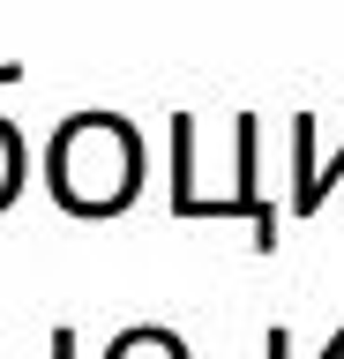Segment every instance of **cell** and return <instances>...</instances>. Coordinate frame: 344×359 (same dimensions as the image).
Returning a JSON list of instances; mask_svg holds the SVG:
<instances>
[{
	"label": "cell",
	"mask_w": 344,
	"mask_h": 359,
	"mask_svg": "<svg viewBox=\"0 0 344 359\" xmlns=\"http://www.w3.org/2000/svg\"><path fill=\"white\" fill-rule=\"evenodd\" d=\"M46 352H53V359H75V330H68V322L53 330V344H46Z\"/></svg>",
	"instance_id": "52a82bcc"
},
{
	"label": "cell",
	"mask_w": 344,
	"mask_h": 359,
	"mask_svg": "<svg viewBox=\"0 0 344 359\" xmlns=\"http://www.w3.org/2000/svg\"><path fill=\"white\" fill-rule=\"evenodd\" d=\"M232 172H240V187H232L240 195V217L254 224V247L270 255L277 247V210L254 195V112H240V128H232Z\"/></svg>",
	"instance_id": "7a4b0ae2"
},
{
	"label": "cell",
	"mask_w": 344,
	"mask_h": 359,
	"mask_svg": "<svg viewBox=\"0 0 344 359\" xmlns=\"http://www.w3.org/2000/svg\"><path fill=\"white\" fill-rule=\"evenodd\" d=\"M15 195H23V135L0 120V210H8Z\"/></svg>",
	"instance_id": "5b68a950"
},
{
	"label": "cell",
	"mask_w": 344,
	"mask_h": 359,
	"mask_svg": "<svg viewBox=\"0 0 344 359\" xmlns=\"http://www.w3.org/2000/svg\"><path fill=\"white\" fill-rule=\"evenodd\" d=\"M337 172H344V150L329 157V165H307V172H292V210L307 217V210H322V195L337 187Z\"/></svg>",
	"instance_id": "277c9868"
},
{
	"label": "cell",
	"mask_w": 344,
	"mask_h": 359,
	"mask_svg": "<svg viewBox=\"0 0 344 359\" xmlns=\"http://www.w3.org/2000/svg\"><path fill=\"white\" fill-rule=\"evenodd\" d=\"M46 187L75 217H113L142 187V135L120 112H75L46 150Z\"/></svg>",
	"instance_id": "6da1fadb"
},
{
	"label": "cell",
	"mask_w": 344,
	"mask_h": 359,
	"mask_svg": "<svg viewBox=\"0 0 344 359\" xmlns=\"http://www.w3.org/2000/svg\"><path fill=\"white\" fill-rule=\"evenodd\" d=\"M105 359H195V352H187V337H172V330H120L113 344H105Z\"/></svg>",
	"instance_id": "3957f363"
},
{
	"label": "cell",
	"mask_w": 344,
	"mask_h": 359,
	"mask_svg": "<svg viewBox=\"0 0 344 359\" xmlns=\"http://www.w3.org/2000/svg\"><path fill=\"white\" fill-rule=\"evenodd\" d=\"M262 344H270V359H292V330H270ZM322 359H344V330L329 337V352H322Z\"/></svg>",
	"instance_id": "8992f818"
},
{
	"label": "cell",
	"mask_w": 344,
	"mask_h": 359,
	"mask_svg": "<svg viewBox=\"0 0 344 359\" xmlns=\"http://www.w3.org/2000/svg\"><path fill=\"white\" fill-rule=\"evenodd\" d=\"M0 83H23V60H0Z\"/></svg>",
	"instance_id": "ba28073f"
}]
</instances>
